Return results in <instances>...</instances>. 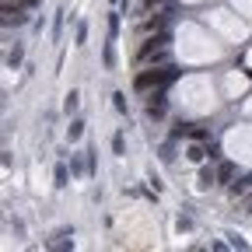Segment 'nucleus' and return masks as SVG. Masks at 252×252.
<instances>
[{"label": "nucleus", "instance_id": "9d476101", "mask_svg": "<svg viewBox=\"0 0 252 252\" xmlns=\"http://www.w3.org/2000/svg\"><path fill=\"white\" fill-rule=\"evenodd\" d=\"M70 172H74V175H91V172H88V165L81 161L77 154H70Z\"/></svg>", "mask_w": 252, "mask_h": 252}, {"label": "nucleus", "instance_id": "f257e3e1", "mask_svg": "<svg viewBox=\"0 0 252 252\" xmlns=\"http://www.w3.org/2000/svg\"><path fill=\"white\" fill-rule=\"evenodd\" d=\"M137 63H140V67H161V63H172V35H168V32H154V35L140 46Z\"/></svg>", "mask_w": 252, "mask_h": 252}, {"label": "nucleus", "instance_id": "39448f33", "mask_svg": "<svg viewBox=\"0 0 252 252\" xmlns=\"http://www.w3.org/2000/svg\"><path fill=\"white\" fill-rule=\"evenodd\" d=\"M161 25H165V18L154 14V18H144L140 21V32H144V35H154V32H161Z\"/></svg>", "mask_w": 252, "mask_h": 252}, {"label": "nucleus", "instance_id": "2eb2a0df", "mask_svg": "<svg viewBox=\"0 0 252 252\" xmlns=\"http://www.w3.org/2000/svg\"><path fill=\"white\" fill-rule=\"evenodd\" d=\"M189 137H193V140H210V130H203V126H193V130H189Z\"/></svg>", "mask_w": 252, "mask_h": 252}, {"label": "nucleus", "instance_id": "5701e85b", "mask_svg": "<svg viewBox=\"0 0 252 252\" xmlns=\"http://www.w3.org/2000/svg\"><path fill=\"white\" fill-rule=\"evenodd\" d=\"M245 207H249V214H252V200H249V203H245Z\"/></svg>", "mask_w": 252, "mask_h": 252}, {"label": "nucleus", "instance_id": "f3484780", "mask_svg": "<svg viewBox=\"0 0 252 252\" xmlns=\"http://www.w3.org/2000/svg\"><path fill=\"white\" fill-rule=\"evenodd\" d=\"M231 175H235V168H231V165H220V168H217V179H220V182H228Z\"/></svg>", "mask_w": 252, "mask_h": 252}, {"label": "nucleus", "instance_id": "f03ea898", "mask_svg": "<svg viewBox=\"0 0 252 252\" xmlns=\"http://www.w3.org/2000/svg\"><path fill=\"white\" fill-rule=\"evenodd\" d=\"M175 77H179V70L172 67V63H161V67H147V70H140V74L133 77V88L144 91V94H154V91L168 88Z\"/></svg>", "mask_w": 252, "mask_h": 252}, {"label": "nucleus", "instance_id": "dca6fc26", "mask_svg": "<svg viewBox=\"0 0 252 252\" xmlns=\"http://www.w3.org/2000/svg\"><path fill=\"white\" fill-rule=\"evenodd\" d=\"M112 105H116V112H126V94H123V91L112 94Z\"/></svg>", "mask_w": 252, "mask_h": 252}, {"label": "nucleus", "instance_id": "423d86ee", "mask_svg": "<svg viewBox=\"0 0 252 252\" xmlns=\"http://www.w3.org/2000/svg\"><path fill=\"white\" fill-rule=\"evenodd\" d=\"M77 105H81V94H77V91H67V94H63V112H67V116H74Z\"/></svg>", "mask_w": 252, "mask_h": 252}, {"label": "nucleus", "instance_id": "9b49d317", "mask_svg": "<svg viewBox=\"0 0 252 252\" xmlns=\"http://www.w3.org/2000/svg\"><path fill=\"white\" fill-rule=\"evenodd\" d=\"M214 182H217V172H214V168H203V172H200V186H203V189H210Z\"/></svg>", "mask_w": 252, "mask_h": 252}, {"label": "nucleus", "instance_id": "7ed1b4c3", "mask_svg": "<svg viewBox=\"0 0 252 252\" xmlns=\"http://www.w3.org/2000/svg\"><path fill=\"white\" fill-rule=\"evenodd\" d=\"M35 7H39V0H14V4L4 0V11L0 14H4V25H25L28 11H35Z\"/></svg>", "mask_w": 252, "mask_h": 252}, {"label": "nucleus", "instance_id": "4468645a", "mask_svg": "<svg viewBox=\"0 0 252 252\" xmlns=\"http://www.w3.org/2000/svg\"><path fill=\"white\" fill-rule=\"evenodd\" d=\"M189 130H193V126H189V123H179L175 130H172V140H179V137H189Z\"/></svg>", "mask_w": 252, "mask_h": 252}, {"label": "nucleus", "instance_id": "a211bd4d", "mask_svg": "<svg viewBox=\"0 0 252 252\" xmlns=\"http://www.w3.org/2000/svg\"><path fill=\"white\" fill-rule=\"evenodd\" d=\"M112 151H116V154H123V151H126V140H123V133H116V137H112Z\"/></svg>", "mask_w": 252, "mask_h": 252}, {"label": "nucleus", "instance_id": "4be33fe9", "mask_svg": "<svg viewBox=\"0 0 252 252\" xmlns=\"http://www.w3.org/2000/svg\"><path fill=\"white\" fill-rule=\"evenodd\" d=\"M140 4H144V7L151 11V7H158V4H172V0H140Z\"/></svg>", "mask_w": 252, "mask_h": 252}, {"label": "nucleus", "instance_id": "412c9836", "mask_svg": "<svg viewBox=\"0 0 252 252\" xmlns=\"http://www.w3.org/2000/svg\"><path fill=\"white\" fill-rule=\"evenodd\" d=\"M84 39H88V25L81 21V25H77V46H84Z\"/></svg>", "mask_w": 252, "mask_h": 252}, {"label": "nucleus", "instance_id": "ddd939ff", "mask_svg": "<svg viewBox=\"0 0 252 252\" xmlns=\"http://www.w3.org/2000/svg\"><path fill=\"white\" fill-rule=\"evenodd\" d=\"M203 158H207V151H203L200 144H193V147H189V161H203Z\"/></svg>", "mask_w": 252, "mask_h": 252}, {"label": "nucleus", "instance_id": "aec40b11", "mask_svg": "<svg viewBox=\"0 0 252 252\" xmlns=\"http://www.w3.org/2000/svg\"><path fill=\"white\" fill-rule=\"evenodd\" d=\"M116 32H119V14L112 11V14H109V35H116Z\"/></svg>", "mask_w": 252, "mask_h": 252}, {"label": "nucleus", "instance_id": "0eeeda50", "mask_svg": "<svg viewBox=\"0 0 252 252\" xmlns=\"http://www.w3.org/2000/svg\"><path fill=\"white\" fill-rule=\"evenodd\" d=\"M49 249H74V235H70V231H60V235L49 242Z\"/></svg>", "mask_w": 252, "mask_h": 252}, {"label": "nucleus", "instance_id": "1a4fd4ad", "mask_svg": "<svg viewBox=\"0 0 252 252\" xmlns=\"http://www.w3.org/2000/svg\"><path fill=\"white\" fill-rule=\"evenodd\" d=\"M21 60H25V49H21V46H14V49L7 53V67L14 70V67H18V63H21Z\"/></svg>", "mask_w": 252, "mask_h": 252}, {"label": "nucleus", "instance_id": "f8f14e48", "mask_svg": "<svg viewBox=\"0 0 252 252\" xmlns=\"http://www.w3.org/2000/svg\"><path fill=\"white\" fill-rule=\"evenodd\" d=\"M53 179H56V186H60V189H63V186H67V179H70V175H67V165H56V172H53Z\"/></svg>", "mask_w": 252, "mask_h": 252}, {"label": "nucleus", "instance_id": "6e6552de", "mask_svg": "<svg viewBox=\"0 0 252 252\" xmlns=\"http://www.w3.org/2000/svg\"><path fill=\"white\" fill-rule=\"evenodd\" d=\"M81 133H84V123H81V119H70V126H67V140L74 144V140H81Z\"/></svg>", "mask_w": 252, "mask_h": 252}, {"label": "nucleus", "instance_id": "20e7f679", "mask_svg": "<svg viewBox=\"0 0 252 252\" xmlns=\"http://www.w3.org/2000/svg\"><path fill=\"white\" fill-rule=\"evenodd\" d=\"M165 112H168L165 94H161V91H154V94H151V102H147V116H151V119H161Z\"/></svg>", "mask_w": 252, "mask_h": 252}, {"label": "nucleus", "instance_id": "6ab92c4d", "mask_svg": "<svg viewBox=\"0 0 252 252\" xmlns=\"http://www.w3.org/2000/svg\"><path fill=\"white\" fill-rule=\"evenodd\" d=\"M60 28H63V11H56V21H53V39H60Z\"/></svg>", "mask_w": 252, "mask_h": 252}]
</instances>
